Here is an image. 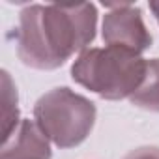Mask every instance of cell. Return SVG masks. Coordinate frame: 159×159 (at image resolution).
Returning a JSON list of instances; mask_svg holds the SVG:
<instances>
[{"mask_svg": "<svg viewBox=\"0 0 159 159\" xmlns=\"http://www.w3.org/2000/svg\"><path fill=\"white\" fill-rule=\"evenodd\" d=\"M103 17L101 38L107 47L142 54L152 47V34L148 32L140 8L133 4H112Z\"/></svg>", "mask_w": 159, "mask_h": 159, "instance_id": "277c9868", "label": "cell"}, {"mask_svg": "<svg viewBox=\"0 0 159 159\" xmlns=\"http://www.w3.org/2000/svg\"><path fill=\"white\" fill-rule=\"evenodd\" d=\"M150 10H152V13H153L155 21L159 23V2H150Z\"/></svg>", "mask_w": 159, "mask_h": 159, "instance_id": "9c48e42d", "label": "cell"}, {"mask_svg": "<svg viewBox=\"0 0 159 159\" xmlns=\"http://www.w3.org/2000/svg\"><path fill=\"white\" fill-rule=\"evenodd\" d=\"M129 101L139 109L159 112V58H152L146 62L144 81L139 90L129 98Z\"/></svg>", "mask_w": 159, "mask_h": 159, "instance_id": "8992f818", "label": "cell"}, {"mask_svg": "<svg viewBox=\"0 0 159 159\" xmlns=\"http://www.w3.org/2000/svg\"><path fill=\"white\" fill-rule=\"evenodd\" d=\"M142 56L116 47H94L79 54L71 66V79L109 101L129 99L144 81Z\"/></svg>", "mask_w": 159, "mask_h": 159, "instance_id": "7a4b0ae2", "label": "cell"}, {"mask_svg": "<svg viewBox=\"0 0 159 159\" xmlns=\"http://www.w3.org/2000/svg\"><path fill=\"white\" fill-rule=\"evenodd\" d=\"M51 140L43 135L36 120L23 118L17 129L2 144L0 159H51Z\"/></svg>", "mask_w": 159, "mask_h": 159, "instance_id": "5b68a950", "label": "cell"}, {"mask_svg": "<svg viewBox=\"0 0 159 159\" xmlns=\"http://www.w3.org/2000/svg\"><path fill=\"white\" fill-rule=\"evenodd\" d=\"M124 159H159V148L157 146H140L131 150Z\"/></svg>", "mask_w": 159, "mask_h": 159, "instance_id": "ba28073f", "label": "cell"}, {"mask_svg": "<svg viewBox=\"0 0 159 159\" xmlns=\"http://www.w3.org/2000/svg\"><path fill=\"white\" fill-rule=\"evenodd\" d=\"M96 28L98 10L90 2L26 6L15 28L17 56L28 67L56 69L88 49Z\"/></svg>", "mask_w": 159, "mask_h": 159, "instance_id": "6da1fadb", "label": "cell"}, {"mask_svg": "<svg viewBox=\"0 0 159 159\" xmlns=\"http://www.w3.org/2000/svg\"><path fill=\"white\" fill-rule=\"evenodd\" d=\"M34 120L58 148H75L88 139L96 124V105L67 86L52 88L34 105Z\"/></svg>", "mask_w": 159, "mask_h": 159, "instance_id": "3957f363", "label": "cell"}, {"mask_svg": "<svg viewBox=\"0 0 159 159\" xmlns=\"http://www.w3.org/2000/svg\"><path fill=\"white\" fill-rule=\"evenodd\" d=\"M2 101H4V111H2L4 127H2V133H4V140H6V139H10V135L21 124L19 107H17V88H15L11 77L6 69L2 71Z\"/></svg>", "mask_w": 159, "mask_h": 159, "instance_id": "52a82bcc", "label": "cell"}]
</instances>
